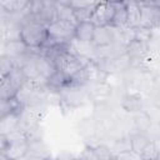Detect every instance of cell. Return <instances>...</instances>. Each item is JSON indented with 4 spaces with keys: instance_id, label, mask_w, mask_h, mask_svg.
I'll return each instance as SVG.
<instances>
[{
    "instance_id": "cell-10",
    "label": "cell",
    "mask_w": 160,
    "mask_h": 160,
    "mask_svg": "<svg viewBox=\"0 0 160 160\" xmlns=\"http://www.w3.org/2000/svg\"><path fill=\"white\" fill-rule=\"evenodd\" d=\"M28 152H29V141L26 139L6 142V146L1 150V154H4L9 160H22Z\"/></svg>"
},
{
    "instance_id": "cell-3",
    "label": "cell",
    "mask_w": 160,
    "mask_h": 160,
    "mask_svg": "<svg viewBox=\"0 0 160 160\" xmlns=\"http://www.w3.org/2000/svg\"><path fill=\"white\" fill-rule=\"evenodd\" d=\"M26 82L21 70L16 68L11 74L0 80V100H8L15 98L22 85Z\"/></svg>"
},
{
    "instance_id": "cell-9",
    "label": "cell",
    "mask_w": 160,
    "mask_h": 160,
    "mask_svg": "<svg viewBox=\"0 0 160 160\" xmlns=\"http://www.w3.org/2000/svg\"><path fill=\"white\" fill-rule=\"evenodd\" d=\"M118 38H119V29L114 26H99L95 29L92 44L95 48H102L118 42Z\"/></svg>"
},
{
    "instance_id": "cell-18",
    "label": "cell",
    "mask_w": 160,
    "mask_h": 160,
    "mask_svg": "<svg viewBox=\"0 0 160 160\" xmlns=\"http://www.w3.org/2000/svg\"><path fill=\"white\" fill-rule=\"evenodd\" d=\"M142 100L141 96L138 94H128L122 98L121 106L128 112H140L141 111Z\"/></svg>"
},
{
    "instance_id": "cell-17",
    "label": "cell",
    "mask_w": 160,
    "mask_h": 160,
    "mask_svg": "<svg viewBox=\"0 0 160 160\" xmlns=\"http://www.w3.org/2000/svg\"><path fill=\"white\" fill-rule=\"evenodd\" d=\"M56 15H58V20H62L78 25L74 9L69 5V1H56Z\"/></svg>"
},
{
    "instance_id": "cell-5",
    "label": "cell",
    "mask_w": 160,
    "mask_h": 160,
    "mask_svg": "<svg viewBox=\"0 0 160 160\" xmlns=\"http://www.w3.org/2000/svg\"><path fill=\"white\" fill-rule=\"evenodd\" d=\"M139 5L141 10L140 26L151 31L160 28V8L156 6L152 1H141Z\"/></svg>"
},
{
    "instance_id": "cell-6",
    "label": "cell",
    "mask_w": 160,
    "mask_h": 160,
    "mask_svg": "<svg viewBox=\"0 0 160 160\" xmlns=\"http://www.w3.org/2000/svg\"><path fill=\"white\" fill-rule=\"evenodd\" d=\"M114 16H115V6L112 1H98L90 21L96 28L111 26Z\"/></svg>"
},
{
    "instance_id": "cell-19",
    "label": "cell",
    "mask_w": 160,
    "mask_h": 160,
    "mask_svg": "<svg viewBox=\"0 0 160 160\" xmlns=\"http://www.w3.org/2000/svg\"><path fill=\"white\" fill-rule=\"evenodd\" d=\"M130 144H131V150H134V151H136L141 155V152L151 144V141L146 136V134L136 132V134L130 136Z\"/></svg>"
},
{
    "instance_id": "cell-31",
    "label": "cell",
    "mask_w": 160,
    "mask_h": 160,
    "mask_svg": "<svg viewBox=\"0 0 160 160\" xmlns=\"http://www.w3.org/2000/svg\"><path fill=\"white\" fill-rule=\"evenodd\" d=\"M72 160H78V158H76V159H72Z\"/></svg>"
},
{
    "instance_id": "cell-16",
    "label": "cell",
    "mask_w": 160,
    "mask_h": 160,
    "mask_svg": "<svg viewBox=\"0 0 160 160\" xmlns=\"http://www.w3.org/2000/svg\"><path fill=\"white\" fill-rule=\"evenodd\" d=\"M115 6V16L111 26L116 29L128 28V16H126V4L125 1H112Z\"/></svg>"
},
{
    "instance_id": "cell-4",
    "label": "cell",
    "mask_w": 160,
    "mask_h": 160,
    "mask_svg": "<svg viewBox=\"0 0 160 160\" xmlns=\"http://www.w3.org/2000/svg\"><path fill=\"white\" fill-rule=\"evenodd\" d=\"M90 99L88 88L68 85L59 91V100L68 108H78L84 105Z\"/></svg>"
},
{
    "instance_id": "cell-7",
    "label": "cell",
    "mask_w": 160,
    "mask_h": 160,
    "mask_svg": "<svg viewBox=\"0 0 160 160\" xmlns=\"http://www.w3.org/2000/svg\"><path fill=\"white\" fill-rule=\"evenodd\" d=\"M58 20V15H56V1H42V6L41 9L35 14H29L26 16L25 24L29 21H36L40 22L42 25H45L46 28L52 24L54 21Z\"/></svg>"
},
{
    "instance_id": "cell-29",
    "label": "cell",
    "mask_w": 160,
    "mask_h": 160,
    "mask_svg": "<svg viewBox=\"0 0 160 160\" xmlns=\"http://www.w3.org/2000/svg\"><path fill=\"white\" fill-rule=\"evenodd\" d=\"M22 160H48V159H45L44 156H41V155H39V154L32 152V151L29 150V152L25 155V158Z\"/></svg>"
},
{
    "instance_id": "cell-27",
    "label": "cell",
    "mask_w": 160,
    "mask_h": 160,
    "mask_svg": "<svg viewBox=\"0 0 160 160\" xmlns=\"http://www.w3.org/2000/svg\"><path fill=\"white\" fill-rule=\"evenodd\" d=\"M130 149H131L130 138L129 139H119V140L115 141L112 151H114V154H118V152H121V151H125V150H130Z\"/></svg>"
},
{
    "instance_id": "cell-22",
    "label": "cell",
    "mask_w": 160,
    "mask_h": 160,
    "mask_svg": "<svg viewBox=\"0 0 160 160\" xmlns=\"http://www.w3.org/2000/svg\"><path fill=\"white\" fill-rule=\"evenodd\" d=\"M29 150L32 151V152H36V154H39V155H41V156H44V158L48 159V160L51 159L50 150H49V148L46 146V144L42 141V139L30 141V142H29Z\"/></svg>"
},
{
    "instance_id": "cell-26",
    "label": "cell",
    "mask_w": 160,
    "mask_h": 160,
    "mask_svg": "<svg viewBox=\"0 0 160 160\" xmlns=\"http://www.w3.org/2000/svg\"><path fill=\"white\" fill-rule=\"evenodd\" d=\"M151 38V30H148L145 28H138L135 30V41H140V42H148Z\"/></svg>"
},
{
    "instance_id": "cell-24",
    "label": "cell",
    "mask_w": 160,
    "mask_h": 160,
    "mask_svg": "<svg viewBox=\"0 0 160 160\" xmlns=\"http://www.w3.org/2000/svg\"><path fill=\"white\" fill-rule=\"evenodd\" d=\"M91 148L94 149V152L99 160H110L111 158L115 156L112 149L104 144H96L95 146H91Z\"/></svg>"
},
{
    "instance_id": "cell-23",
    "label": "cell",
    "mask_w": 160,
    "mask_h": 160,
    "mask_svg": "<svg viewBox=\"0 0 160 160\" xmlns=\"http://www.w3.org/2000/svg\"><path fill=\"white\" fill-rule=\"evenodd\" d=\"M16 68H18V65L14 59L1 55V58H0V76L1 78H5L9 74H11Z\"/></svg>"
},
{
    "instance_id": "cell-8",
    "label": "cell",
    "mask_w": 160,
    "mask_h": 160,
    "mask_svg": "<svg viewBox=\"0 0 160 160\" xmlns=\"http://www.w3.org/2000/svg\"><path fill=\"white\" fill-rule=\"evenodd\" d=\"M75 26L71 22L56 20L48 26V35L58 41H71L75 35Z\"/></svg>"
},
{
    "instance_id": "cell-14",
    "label": "cell",
    "mask_w": 160,
    "mask_h": 160,
    "mask_svg": "<svg viewBox=\"0 0 160 160\" xmlns=\"http://www.w3.org/2000/svg\"><path fill=\"white\" fill-rule=\"evenodd\" d=\"M126 4V16H128V28L138 29L141 22V10L138 1H125Z\"/></svg>"
},
{
    "instance_id": "cell-12",
    "label": "cell",
    "mask_w": 160,
    "mask_h": 160,
    "mask_svg": "<svg viewBox=\"0 0 160 160\" xmlns=\"http://www.w3.org/2000/svg\"><path fill=\"white\" fill-rule=\"evenodd\" d=\"M95 29H96V26L91 21L79 22L75 26L74 39H76L78 41H82V42H92Z\"/></svg>"
},
{
    "instance_id": "cell-28",
    "label": "cell",
    "mask_w": 160,
    "mask_h": 160,
    "mask_svg": "<svg viewBox=\"0 0 160 160\" xmlns=\"http://www.w3.org/2000/svg\"><path fill=\"white\" fill-rule=\"evenodd\" d=\"M78 160H99V159L95 155L94 149L91 146H85V149L78 156Z\"/></svg>"
},
{
    "instance_id": "cell-11",
    "label": "cell",
    "mask_w": 160,
    "mask_h": 160,
    "mask_svg": "<svg viewBox=\"0 0 160 160\" xmlns=\"http://www.w3.org/2000/svg\"><path fill=\"white\" fill-rule=\"evenodd\" d=\"M29 48L20 40H9V41H4L2 44V54L5 56H9L14 60H18L20 58H22L24 55H26L29 52Z\"/></svg>"
},
{
    "instance_id": "cell-1",
    "label": "cell",
    "mask_w": 160,
    "mask_h": 160,
    "mask_svg": "<svg viewBox=\"0 0 160 160\" xmlns=\"http://www.w3.org/2000/svg\"><path fill=\"white\" fill-rule=\"evenodd\" d=\"M106 74L100 69L99 62L96 60H89L70 80L69 85L80 86V88H90L95 84L102 82Z\"/></svg>"
},
{
    "instance_id": "cell-15",
    "label": "cell",
    "mask_w": 160,
    "mask_h": 160,
    "mask_svg": "<svg viewBox=\"0 0 160 160\" xmlns=\"http://www.w3.org/2000/svg\"><path fill=\"white\" fill-rule=\"evenodd\" d=\"M25 110V106L18 100V98H11L8 100H0V118L10 115V114H16L21 115Z\"/></svg>"
},
{
    "instance_id": "cell-20",
    "label": "cell",
    "mask_w": 160,
    "mask_h": 160,
    "mask_svg": "<svg viewBox=\"0 0 160 160\" xmlns=\"http://www.w3.org/2000/svg\"><path fill=\"white\" fill-rule=\"evenodd\" d=\"M88 90H89V95L95 98V99H102V98H106L108 95L111 94V88L105 81L95 84V85L88 88Z\"/></svg>"
},
{
    "instance_id": "cell-2",
    "label": "cell",
    "mask_w": 160,
    "mask_h": 160,
    "mask_svg": "<svg viewBox=\"0 0 160 160\" xmlns=\"http://www.w3.org/2000/svg\"><path fill=\"white\" fill-rule=\"evenodd\" d=\"M48 39V28L36 21H29L22 25L20 40L29 49H38L44 45Z\"/></svg>"
},
{
    "instance_id": "cell-25",
    "label": "cell",
    "mask_w": 160,
    "mask_h": 160,
    "mask_svg": "<svg viewBox=\"0 0 160 160\" xmlns=\"http://www.w3.org/2000/svg\"><path fill=\"white\" fill-rule=\"evenodd\" d=\"M115 156H116L118 160H142V156L139 152H136L131 149L118 152V154H115Z\"/></svg>"
},
{
    "instance_id": "cell-30",
    "label": "cell",
    "mask_w": 160,
    "mask_h": 160,
    "mask_svg": "<svg viewBox=\"0 0 160 160\" xmlns=\"http://www.w3.org/2000/svg\"><path fill=\"white\" fill-rule=\"evenodd\" d=\"M110 160H118V159H116V156H114V158H111Z\"/></svg>"
},
{
    "instance_id": "cell-21",
    "label": "cell",
    "mask_w": 160,
    "mask_h": 160,
    "mask_svg": "<svg viewBox=\"0 0 160 160\" xmlns=\"http://www.w3.org/2000/svg\"><path fill=\"white\" fill-rule=\"evenodd\" d=\"M135 128L138 129V132H146L149 130V128L152 125L151 122V118L145 112V111H140L138 112V115L135 116Z\"/></svg>"
},
{
    "instance_id": "cell-13",
    "label": "cell",
    "mask_w": 160,
    "mask_h": 160,
    "mask_svg": "<svg viewBox=\"0 0 160 160\" xmlns=\"http://www.w3.org/2000/svg\"><path fill=\"white\" fill-rule=\"evenodd\" d=\"M20 124H21V115L10 114L0 118V136H5L15 130H19Z\"/></svg>"
}]
</instances>
